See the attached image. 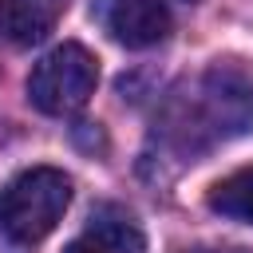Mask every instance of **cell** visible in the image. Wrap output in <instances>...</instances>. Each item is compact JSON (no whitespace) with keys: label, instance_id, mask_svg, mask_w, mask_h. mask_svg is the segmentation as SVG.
I'll return each instance as SVG.
<instances>
[{"label":"cell","instance_id":"1","mask_svg":"<svg viewBox=\"0 0 253 253\" xmlns=\"http://www.w3.org/2000/svg\"><path fill=\"white\" fill-rule=\"evenodd\" d=\"M71 202V178L55 166H32L20 170L0 190V233L16 245L43 241Z\"/></svg>","mask_w":253,"mask_h":253},{"label":"cell","instance_id":"2","mask_svg":"<svg viewBox=\"0 0 253 253\" xmlns=\"http://www.w3.org/2000/svg\"><path fill=\"white\" fill-rule=\"evenodd\" d=\"M99 83V59L83 43L51 47L28 75V99L43 115H75Z\"/></svg>","mask_w":253,"mask_h":253},{"label":"cell","instance_id":"3","mask_svg":"<svg viewBox=\"0 0 253 253\" xmlns=\"http://www.w3.org/2000/svg\"><path fill=\"white\" fill-rule=\"evenodd\" d=\"M99 20L123 47H154L170 36V12L158 0H103Z\"/></svg>","mask_w":253,"mask_h":253},{"label":"cell","instance_id":"4","mask_svg":"<svg viewBox=\"0 0 253 253\" xmlns=\"http://www.w3.org/2000/svg\"><path fill=\"white\" fill-rule=\"evenodd\" d=\"M63 253H146V237L130 217L119 213H95Z\"/></svg>","mask_w":253,"mask_h":253},{"label":"cell","instance_id":"5","mask_svg":"<svg viewBox=\"0 0 253 253\" xmlns=\"http://www.w3.org/2000/svg\"><path fill=\"white\" fill-rule=\"evenodd\" d=\"M51 32V12L36 0H0V40L8 47H32Z\"/></svg>","mask_w":253,"mask_h":253},{"label":"cell","instance_id":"6","mask_svg":"<svg viewBox=\"0 0 253 253\" xmlns=\"http://www.w3.org/2000/svg\"><path fill=\"white\" fill-rule=\"evenodd\" d=\"M206 206L229 221L253 225V166H241V170L225 174L221 182H213L206 194Z\"/></svg>","mask_w":253,"mask_h":253},{"label":"cell","instance_id":"7","mask_svg":"<svg viewBox=\"0 0 253 253\" xmlns=\"http://www.w3.org/2000/svg\"><path fill=\"white\" fill-rule=\"evenodd\" d=\"M186 253H217V249H186Z\"/></svg>","mask_w":253,"mask_h":253},{"label":"cell","instance_id":"8","mask_svg":"<svg viewBox=\"0 0 253 253\" xmlns=\"http://www.w3.org/2000/svg\"><path fill=\"white\" fill-rule=\"evenodd\" d=\"M182 4H194V0H182Z\"/></svg>","mask_w":253,"mask_h":253}]
</instances>
